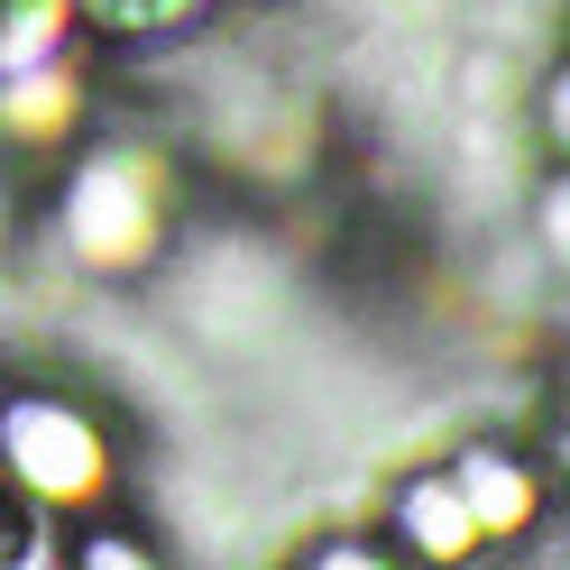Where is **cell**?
<instances>
[{"label": "cell", "mask_w": 570, "mask_h": 570, "mask_svg": "<svg viewBox=\"0 0 570 570\" xmlns=\"http://www.w3.org/2000/svg\"><path fill=\"white\" fill-rule=\"evenodd\" d=\"M75 28V0H0V75H28L47 65Z\"/></svg>", "instance_id": "7a4b0ae2"}, {"label": "cell", "mask_w": 570, "mask_h": 570, "mask_svg": "<svg viewBox=\"0 0 570 570\" xmlns=\"http://www.w3.org/2000/svg\"><path fill=\"white\" fill-rule=\"evenodd\" d=\"M38 423H19V460L38 470V488H56V497H83V479H92V442L65 423L56 405H28Z\"/></svg>", "instance_id": "6da1fadb"}, {"label": "cell", "mask_w": 570, "mask_h": 570, "mask_svg": "<svg viewBox=\"0 0 570 570\" xmlns=\"http://www.w3.org/2000/svg\"><path fill=\"white\" fill-rule=\"evenodd\" d=\"M543 230H552V239H561V248H570V185H561V194H552V203H543Z\"/></svg>", "instance_id": "5b68a950"}, {"label": "cell", "mask_w": 570, "mask_h": 570, "mask_svg": "<svg viewBox=\"0 0 570 570\" xmlns=\"http://www.w3.org/2000/svg\"><path fill=\"white\" fill-rule=\"evenodd\" d=\"M543 120H552V138L570 148V65H561V75H552V92H543Z\"/></svg>", "instance_id": "277c9868"}, {"label": "cell", "mask_w": 570, "mask_h": 570, "mask_svg": "<svg viewBox=\"0 0 570 570\" xmlns=\"http://www.w3.org/2000/svg\"><path fill=\"white\" fill-rule=\"evenodd\" d=\"M10 561H19V515L0 507V570H10Z\"/></svg>", "instance_id": "8992f818"}, {"label": "cell", "mask_w": 570, "mask_h": 570, "mask_svg": "<svg viewBox=\"0 0 570 570\" xmlns=\"http://www.w3.org/2000/svg\"><path fill=\"white\" fill-rule=\"evenodd\" d=\"M203 10H212V0H75V19L101 28V38H120V47H138V38H175V28H194Z\"/></svg>", "instance_id": "3957f363"}]
</instances>
